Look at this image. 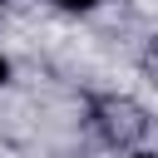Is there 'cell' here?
<instances>
[{
    "label": "cell",
    "instance_id": "1",
    "mask_svg": "<svg viewBox=\"0 0 158 158\" xmlns=\"http://www.w3.org/2000/svg\"><path fill=\"white\" fill-rule=\"evenodd\" d=\"M89 123H94V133L104 138V143H133L143 128H148V118H143V109L138 104H128V99H99L94 109H89Z\"/></svg>",
    "mask_w": 158,
    "mask_h": 158
},
{
    "label": "cell",
    "instance_id": "3",
    "mask_svg": "<svg viewBox=\"0 0 158 158\" xmlns=\"http://www.w3.org/2000/svg\"><path fill=\"white\" fill-rule=\"evenodd\" d=\"M5 79H10V64H5V54H0V84H5Z\"/></svg>",
    "mask_w": 158,
    "mask_h": 158
},
{
    "label": "cell",
    "instance_id": "4",
    "mask_svg": "<svg viewBox=\"0 0 158 158\" xmlns=\"http://www.w3.org/2000/svg\"><path fill=\"white\" fill-rule=\"evenodd\" d=\"M133 158H158V153H133Z\"/></svg>",
    "mask_w": 158,
    "mask_h": 158
},
{
    "label": "cell",
    "instance_id": "2",
    "mask_svg": "<svg viewBox=\"0 0 158 158\" xmlns=\"http://www.w3.org/2000/svg\"><path fill=\"white\" fill-rule=\"evenodd\" d=\"M54 5H59V10H94L99 0H54Z\"/></svg>",
    "mask_w": 158,
    "mask_h": 158
}]
</instances>
